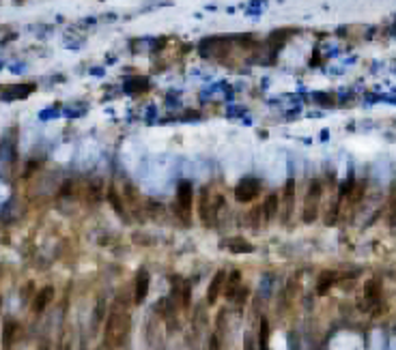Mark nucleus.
Here are the masks:
<instances>
[{"label": "nucleus", "instance_id": "obj_1", "mask_svg": "<svg viewBox=\"0 0 396 350\" xmlns=\"http://www.w3.org/2000/svg\"><path fill=\"white\" fill-rule=\"evenodd\" d=\"M129 329H132V318L127 312H112L106 322V346L119 348L125 344Z\"/></svg>", "mask_w": 396, "mask_h": 350}, {"label": "nucleus", "instance_id": "obj_2", "mask_svg": "<svg viewBox=\"0 0 396 350\" xmlns=\"http://www.w3.org/2000/svg\"><path fill=\"white\" fill-rule=\"evenodd\" d=\"M321 194H323V187H321V183L315 178V181L310 183V187H308V194H306L304 217H302L306 224H310V222H315V219H317V215H319V200H321Z\"/></svg>", "mask_w": 396, "mask_h": 350}, {"label": "nucleus", "instance_id": "obj_3", "mask_svg": "<svg viewBox=\"0 0 396 350\" xmlns=\"http://www.w3.org/2000/svg\"><path fill=\"white\" fill-rule=\"evenodd\" d=\"M258 191H261V183H258L256 178L248 176V178H241V181L237 183V187H235V198H237L239 202L248 204V202H252V200H254V198L258 196Z\"/></svg>", "mask_w": 396, "mask_h": 350}, {"label": "nucleus", "instance_id": "obj_4", "mask_svg": "<svg viewBox=\"0 0 396 350\" xmlns=\"http://www.w3.org/2000/svg\"><path fill=\"white\" fill-rule=\"evenodd\" d=\"M149 288H151V273H149L147 269H140L138 273H136V279H134V303L136 305H140L147 301Z\"/></svg>", "mask_w": 396, "mask_h": 350}, {"label": "nucleus", "instance_id": "obj_5", "mask_svg": "<svg viewBox=\"0 0 396 350\" xmlns=\"http://www.w3.org/2000/svg\"><path fill=\"white\" fill-rule=\"evenodd\" d=\"M192 200H194L192 183H190V181H181L179 187H177V209H179L183 219H186L190 209H192Z\"/></svg>", "mask_w": 396, "mask_h": 350}, {"label": "nucleus", "instance_id": "obj_6", "mask_svg": "<svg viewBox=\"0 0 396 350\" xmlns=\"http://www.w3.org/2000/svg\"><path fill=\"white\" fill-rule=\"evenodd\" d=\"M224 286H226V273L224 271H217L213 277L209 281V288H207V303L213 305L217 299H220V294L224 292Z\"/></svg>", "mask_w": 396, "mask_h": 350}, {"label": "nucleus", "instance_id": "obj_7", "mask_svg": "<svg viewBox=\"0 0 396 350\" xmlns=\"http://www.w3.org/2000/svg\"><path fill=\"white\" fill-rule=\"evenodd\" d=\"M381 299V281L379 279H368L364 284V310H371L377 305Z\"/></svg>", "mask_w": 396, "mask_h": 350}, {"label": "nucleus", "instance_id": "obj_8", "mask_svg": "<svg viewBox=\"0 0 396 350\" xmlns=\"http://www.w3.org/2000/svg\"><path fill=\"white\" fill-rule=\"evenodd\" d=\"M278 211H280V196H276V194H269V196L263 200V207H261V213H263L265 224L274 222V219H276V215H278Z\"/></svg>", "mask_w": 396, "mask_h": 350}, {"label": "nucleus", "instance_id": "obj_9", "mask_svg": "<svg viewBox=\"0 0 396 350\" xmlns=\"http://www.w3.org/2000/svg\"><path fill=\"white\" fill-rule=\"evenodd\" d=\"M293 200H295V181L291 178V181H286L284 189H282V198H280V202H284V215H282V222H284V224L289 222Z\"/></svg>", "mask_w": 396, "mask_h": 350}, {"label": "nucleus", "instance_id": "obj_10", "mask_svg": "<svg viewBox=\"0 0 396 350\" xmlns=\"http://www.w3.org/2000/svg\"><path fill=\"white\" fill-rule=\"evenodd\" d=\"M336 281H338V273H334V271L321 273L319 279H317V294L319 297H325V294L336 286Z\"/></svg>", "mask_w": 396, "mask_h": 350}, {"label": "nucleus", "instance_id": "obj_11", "mask_svg": "<svg viewBox=\"0 0 396 350\" xmlns=\"http://www.w3.org/2000/svg\"><path fill=\"white\" fill-rule=\"evenodd\" d=\"M224 245H226V249L233 251V253H252V251H254V245L248 243V241H245V238H241V236L228 238V241L222 243V247H224Z\"/></svg>", "mask_w": 396, "mask_h": 350}, {"label": "nucleus", "instance_id": "obj_12", "mask_svg": "<svg viewBox=\"0 0 396 350\" xmlns=\"http://www.w3.org/2000/svg\"><path fill=\"white\" fill-rule=\"evenodd\" d=\"M52 297H54V288L52 286H45L43 290H41L37 297H35V303H32V310H35L37 314H41L47 307V303L52 301Z\"/></svg>", "mask_w": 396, "mask_h": 350}, {"label": "nucleus", "instance_id": "obj_13", "mask_svg": "<svg viewBox=\"0 0 396 350\" xmlns=\"http://www.w3.org/2000/svg\"><path fill=\"white\" fill-rule=\"evenodd\" d=\"M239 288H241V271L228 273V275H226V286H224V294H226L228 299H233Z\"/></svg>", "mask_w": 396, "mask_h": 350}, {"label": "nucleus", "instance_id": "obj_14", "mask_svg": "<svg viewBox=\"0 0 396 350\" xmlns=\"http://www.w3.org/2000/svg\"><path fill=\"white\" fill-rule=\"evenodd\" d=\"M258 350H269V320L265 316L258 322Z\"/></svg>", "mask_w": 396, "mask_h": 350}, {"label": "nucleus", "instance_id": "obj_15", "mask_svg": "<svg viewBox=\"0 0 396 350\" xmlns=\"http://www.w3.org/2000/svg\"><path fill=\"white\" fill-rule=\"evenodd\" d=\"M108 200H110V204L114 207V211H117L119 215H125V209H123V202L119 200V196H117V191H114V189H110V191H108Z\"/></svg>", "mask_w": 396, "mask_h": 350}, {"label": "nucleus", "instance_id": "obj_16", "mask_svg": "<svg viewBox=\"0 0 396 350\" xmlns=\"http://www.w3.org/2000/svg\"><path fill=\"white\" fill-rule=\"evenodd\" d=\"M190 299H192V290H190V286H183V292H181V305L188 307L190 305Z\"/></svg>", "mask_w": 396, "mask_h": 350}, {"label": "nucleus", "instance_id": "obj_17", "mask_svg": "<svg viewBox=\"0 0 396 350\" xmlns=\"http://www.w3.org/2000/svg\"><path fill=\"white\" fill-rule=\"evenodd\" d=\"M209 350H222V344H220V338H217V335H211V340H209Z\"/></svg>", "mask_w": 396, "mask_h": 350}]
</instances>
